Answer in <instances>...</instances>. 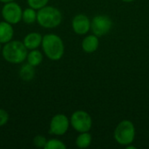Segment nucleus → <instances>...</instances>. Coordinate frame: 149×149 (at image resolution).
Instances as JSON below:
<instances>
[{"label": "nucleus", "mask_w": 149, "mask_h": 149, "mask_svg": "<svg viewBox=\"0 0 149 149\" xmlns=\"http://www.w3.org/2000/svg\"><path fill=\"white\" fill-rule=\"evenodd\" d=\"M123 2H126V3H131V2H133V1H134V0H122Z\"/></svg>", "instance_id": "nucleus-23"}, {"label": "nucleus", "mask_w": 149, "mask_h": 149, "mask_svg": "<svg viewBox=\"0 0 149 149\" xmlns=\"http://www.w3.org/2000/svg\"><path fill=\"white\" fill-rule=\"evenodd\" d=\"M22 20L27 24H32L37 22V11L31 7L25 8L23 10Z\"/></svg>", "instance_id": "nucleus-15"}, {"label": "nucleus", "mask_w": 149, "mask_h": 149, "mask_svg": "<svg viewBox=\"0 0 149 149\" xmlns=\"http://www.w3.org/2000/svg\"><path fill=\"white\" fill-rule=\"evenodd\" d=\"M26 61L28 64H30L31 65L36 67L38 65H39L42 61H43V54L42 52L38 50V49H34V50H31L26 57Z\"/></svg>", "instance_id": "nucleus-14"}, {"label": "nucleus", "mask_w": 149, "mask_h": 149, "mask_svg": "<svg viewBox=\"0 0 149 149\" xmlns=\"http://www.w3.org/2000/svg\"><path fill=\"white\" fill-rule=\"evenodd\" d=\"M92 135L88 132L80 133V134L76 139V146L79 148H86L92 143Z\"/></svg>", "instance_id": "nucleus-16"}, {"label": "nucleus", "mask_w": 149, "mask_h": 149, "mask_svg": "<svg viewBox=\"0 0 149 149\" xmlns=\"http://www.w3.org/2000/svg\"><path fill=\"white\" fill-rule=\"evenodd\" d=\"M135 148H136L135 147H134V146H130V144L127 146V149H135Z\"/></svg>", "instance_id": "nucleus-22"}, {"label": "nucleus", "mask_w": 149, "mask_h": 149, "mask_svg": "<svg viewBox=\"0 0 149 149\" xmlns=\"http://www.w3.org/2000/svg\"><path fill=\"white\" fill-rule=\"evenodd\" d=\"M135 138V128L132 121L122 120L118 124L114 131L115 141L122 146H127L133 143Z\"/></svg>", "instance_id": "nucleus-4"}, {"label": "nucleus", "mask_w": 149, "mask_h": 149, "mask_svg": "<svg viewBox=\"0 0 149 149\" xmlns=\"http://www.w3.org/2000/svg\"><path fill=\"white\" fill-rule=\"evenodd\" d=\"M3 19L12 25L18 24L22 20L23 10L21 6L17 3L15 1L3 3V6L1 10Z\"/></svg>", "instance_id": "nucleus-6"}, {"label": "nucleus", "mask_w": 149, "mask_h": 149, "mask_svg": "<svg viewBox=\"0 0 149 149\" xmlns=\"http://www.w3.org/2000/svg\"><path fill=\"white\" fill-rule=\"evenodd\" d=\"M41 46L45 55L52 61H58L62 58L65 52L63 40L59 36L54 33H49L43 36Z\"/></svg>", "instance_id": "nucleus-1"}, {"label": "nucleus", "mask_w": 149, "mask_h": 149, "mask_svg": "<svg viewBox=\"0 0 149 149\" xmlns=\"http://www.w3.org/2000/svg\"><path fill=\"white\" fill-rule=\"evenodd\" d=\"M113 26L112 19L106 15H97L91 22V30L97 37H101L107 34Z\"/></svg>", "instance_id": "nucleus-7"}, {"label": "nucleus", "mask_w": 149, "mask_h": 149, "mask_svg": "<svg viewBox=\"0 0 149 149\" xmlns=\"http://www.w3.org/2000/svg\"><path fill=\"white\" fill-rule=\"evenodd\" d=\"M8 121H9V114H8V113L5 110L0 108V127H3V126L6 125Z\"/></svg>", "instance_id": "nucleus-20"}, {"label": "nucleus", "mask_w": 149, "mask_h": 149, "mask_svg": "<svg viewBox=\"0 0 149 149\" xmlns=\"http://www.w3.org/2000/svg\"><path fill=\"white\" fill-rule=\"evenodd\" d=\"M72 27L75 33L79 35H85L91 29V22L86 15L78 14L72 19Z\"/></svg>", "instance_id": "nucleus-9"}, {"label": "nucleus", "mask_w": 149, "mask_h": 149, "mask_svg": "<svg viewBox=\"0 0 149 149\" xmlns=\"http://www.w3.org/2000/svg\"><path fill=\"white\" fill-rule=\"evenodd\" d=\"M47 142V140L43 135H36L33 139V145L38 148H45V146Z\"/></svg>", "instance_id": "nucleus-19"}, {"label": "nucleus", "mask_w": 149, "mask_h": 149, "mask_svg": "<svg viewBox=\"0 0 149 149\" xmlns=\"http://www.w3.org/2000/svg\"><path fill=\"white\" fill-rule=\"evenodd\" d=\"M49 0H27L29 7H31L36 10L46 6Z\"/></svg>", "instance_id": "nucleus-18"}, {"label": "nucleus", "mask_w": 149, "mask_h": 149, "mask_svg": "<svg viewBox=\"0 0 149 149\" xmlns=\"http://www.w3.org/2000/svg\"><path fill=\"white\" fill-rule=\"evenodd\" d=\"M14 36V29L11 24L6 21L0 22V43L4 45L12 40Z\"/></svg>", "instance_id": "nucleus-11"}, {"label": "nucleus", "mask_w": 149, "mask_h": 149, "mask_svg": "<svg viewBox=\"0 0 149 149\" xmlns=\"http://www.w3.org/2000/svg\"><path fill=\"white\" fill-rule=\"evenodd\" d=\"M69 126L70 120L67 116L62 113H58L54 115L50 121L49 132L53 135H63L68 131Z\"/></svg>", "instance_id": "nucleus-8"}, {"label": "nucleus", "mask_w": 149, "mask_h": 149, "mask_svg": "<svg viewBox=\"0 0 149 149\" xmlns=\"http://www.w3.org/2000/svg\"><path fill=\"white\" fill-rule=\"evenodd\" d=\"M99 45H100L99 38L94 34L89 35L83 39L82 49L86 53H93L99 48Z\"/></svg>", "instance_id": "nucleus-12"}, {"label": "nucleus", "mask_w": 149, "mask_h": 149, "mask_svg": "<svg viewBox=\"0 0 149 149\" xmlns=\"http://www.w3.org/2000/svg\"><path fill=\"white\" fill-rule=\"evenodd\" d=\"M61 11L53 6L46 5L37 11V23L43 28L52 29L58 26L62 22Z\"/></svg>", "instance_id": "nucleus-3"}, {"label": "nucleus", "mask_w": 149, "mask_h": 149, "mask_svg": "<svg viewBox=\"0 0 149 149\" xmlns=\"http://www.w3.org/2000/svg\"><path fill=\"white\" fill-rule=\"evenodd\" d=\"M2 45H3V44H1V43H0V52H2V48H3Z\"/></svg>", "instance_id": "nucleus-24"}, {"label": "nucleus", "mask_w": 149, "mask_h": 149, "mask_svg": "<svg viewBox=\"0 0 149 149\" xmlns=\"http://www.w3.org/2000/svg\"><path fill=\"white\" fill-rule=\"evenodd\" d=\"M43 36L38 32H30L27 35L24 36L23 39V43L24 46L27 48V50H34L38 49L39 46H41L42 44Z\"/></svg>", "instance_id": "nucleus-10"}, {"label": "nucleus", "mask_w": 149, "mask_h": 149, "mask_svg": "<svg viewBox=\"0 0 149 149\" xmlns=\"http://www.w3.org/2000/svg\"><path fill=\"white\" fill-rule=\"evenodd\" d=\"M70 124L79 133L89 132L93 126L92 117L86 111L79 110L74 112L70 119Z\"/></svg>", "instance_id": "nucleus-5"}, {"label": "nucleus", "mask_w": 149, "mask_h": 149, "mask_svg": "<svg viewBox=\"0 0 149 149\" xmlns=\"http://www.w3.org/2000/svg\"><path fill=\"white\" fill-rule=\"evenodd\" d=\"M65 144L58 139H50L47 140V142L45 146V149H65Z\"/></svg>", "instance_id": "nucleus-17"}, {"label": "nucleus", "mask_w": 149, "mask_h": 149, "mask_svg": "<svg viewBox=\"0 0 149 149\" xmlns=\"http://www.w3.org/2000/svg\"><path fill=\"white\" fill-rule=\"evenodd\" d=\"M35 76V67L26 63L21 65L19 69V77L24 81H31Z\"/></svg>", "instance_id": "nucleus-13"}, {"label": "nucleus", "mask_w": 149, "mask_h": 149, "mask_svg": "<svg viewBox=\"0 0 149 149\" xmlns=\"http://www.w3.org/2000/svg\"><path fill=\"white\" fill-rule=\"evenodd\" d=\"M13 1H15V0H0V2L3 3H10V2H13Z\"/></svg>", "instance_id": "nucleus-21"}, {"label": "nucleus", "mask_w": 149, "mask_h": 149, "mask_svg": "<svg viewBox=\"0 0 149 149\" xmlns=\"http://www.w3.org/2000/svg\"><path fill=\"white\" fill-rule=\"evenodd\" d=\"M27 48L23 41L10 40L3 45L2 48V56L5 61L10 64H21L26 60L28 54Z\"/></svg>", "instance_id": "nucleus-2"}]
</instances>
